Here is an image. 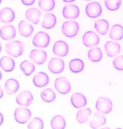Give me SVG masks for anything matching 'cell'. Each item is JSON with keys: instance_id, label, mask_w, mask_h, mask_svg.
<instances>
[{"instance_id": "6da1fadb", "label": "cell", "mask_w": 123, "mask_h": 129, "mask_svg": "<svg viewBox=\"0 0 123 129\" xmlns=\"http://www.w3.org/2000/svg\"><path fill=\"white\" fill-rule=\"evenodd\" d=\"M5 52L7 54L14 58L21 56L24 50V44L18 40L11 41L5 45Z\"/></svg>"}, {"instance_id": "7a4b0ae2", "label": "cell", "mask_w": 123, "mask_h": 129, "mask_svg": "<svg viewBox=\"0 0 123 129\" xmlns=\"http://www.w3.org/2000/svg\"><path fill=\"white\" fill-rule=\"evenodd\" d=\"M62 32L67 38H73L76 36L79 30V24L74 21H67L62 25Z\"/></svg>"}, {"instance_id": "3957f363", "label": "cell", "mask_w": 123, "mask_h": 129, "mask_svg": "<svg viewBox=\"0 0 123 129\" xmlns=\"http://www.w3.org/2000/svg\"><path fill=\"white\" fill-rule=\"evenodd\" d=\"M96 109L101 113L108 114L113 109V103L107 98L100 97L96 103Z\"/></svg>"}, {"instance_id": "277c9868", "label": "cell", "mask_w": 123, "mask_h": 129, "mask_svg": "<svg viewBox=\"0 0 123 129\" xmlns=\"http://www.w3.org/2000/svg\"><path fill=\"white\" fill-rule=\"evenodd\" d=\"M50 38L49 35L44 32H38L33 39L32 43L35 47L45 48L49 45Z\"/></svg>"}, {"instance_id": "5b68a950", "label": "cell", "mask_w": 123, "mask_h": 129, "mask_svg": "<svg viewBox=\"0 0 123 129\" xmlns=\"http://www.w3.org/2000/svg\"><path fill=\"white\" fill-rule=\"evenodd\" d=\"M54 87L59 93L62 94H67L71 89L69 81L64 77H60L55 80Z\"/></svg>"}, {"instance_id": "8992f818", "label": "cell", "mask_w": 123, "mask_h": 129, "mask_svg": "<svg viewBox=\"0 0 123 129\" xmlns=\"http://www.w3.org/2000/svg\"><path fill=\"white\" fill-rule=\"evenodd\" d=\"M31 117L30 109L25 108H18L15 110L14 118L16 122L20 124L26 123Z\"/></svg>"}, {"instance_id": "52a82bcc", "label": "cell", "mask_w": 123, "mask_h": 129, "mask_svg": "<svg viewBox=\"0 0 123 129\" xmlns=\"http://www.w3.org/2000/svg\"><path fill=\"white\" fill-rule=\"evenodd\" d=\"M100 40L98 35L91 31L86 32L82 38L84 45L88 48L97 46L100 43Z\"/></svg>"}, {"instance_id": "ba28073f", "label": "cell", "mask_w": 123, "mask_h": 129, "mask_svg": "<svg viewBox=\"0 0 123 129\" xmlns=\"http://www.w3.org/2000/svg\"><path fill=\"white\" fill-rule=\"evenodd\" d=\"M86 13L87 16L92 18L98 17L102 13V8L100 4L97 2H91L86 6Z\"/></svg>"}, {"instance_id": "9c48e42d", "label": "cell", "mask_w": 123, "mask_h": 129, "mask_svg": "<svg viewBox=\"0 0 123 129\" xmlns=\"http://www.w3.org/2000/svg\"><path fill=\"white\" fill-rule=\"evenodd\" d=\"M64 61L58 58H53L50 60L48 63V69L50 71L54 74H60L64 69Z\"/></svg>"}, {"instance_id": "30bf717a", "label": "cell", "mask_w": 123, "mask_h": 129, "mask_svg": "<svg viewBox=\"0 0 123 129\" xmlns=\"http://www.w3.org/2000/svg\"><path fill=\"white\" fill-rule=\"evenodd\" d=\"M80 14L79 7L74 5H66L63 8V15L65 18L75 19L77 18Z\"/></svg>"}, {"instance_id": "8fae6325", "label": "cell", "mask_w": 123, "mask_h": 129, "mask_svg": "<svg viewBox=\"0 0 123 129\" xmlns=\"http://www.w3.org/2000/svg\"><path fill=\"white\" fill-rule=\"evenodd\" d=\"M30 57L36 64L41 65L47 60V54L43 50L34 49L30 52Z\"/></svg>"}, {"instance_id": "7c38bea8", "label": "cell", "mask_w": 123, "mask_h": 129, "mask_svg": "<svg viewBox=\"0 0 123 129\" xmlns=\"http://www.w3.org/2000/svg\"><path fill=\"white\" fill-rule=\"evenodd\" d=\"M33 101V96L29 91H24L20 93L16 98L17 104L21 106L28 107Z\"/></svg>"}, {"instance_id": "4fadbf2b", "label": "cell", "mask_w": 123, "mask_h": 129, "mask_svg": "<svg viewBox=\"0 0 123 129\" xmlns=\"http://www.w3.org/2000/svg\"><path fill=\"white\" fill-rule=\"evenodd\" d=\"M68 52V46L64 41L59 40L54 43L53 47V52L55 55L63 57L66 56Z\"/></svg>"}, {"instance_id": "5bb4252c", "label": "cell", "mask_w": 123, "mask_h": 129, "mask_svg": "<svg viewBox=\"0 0 123 129\" xmlns=\"http://www.w3.org/2000/svg\"><path fill=\"white\" fill-rule=\"evenodd\" d=\"M16 36V30L12 25H7L2 26L0 29V36L3 40H9L14 39Z\"/></svg>"}, {"instance_id": "9a60e30c", "label": "cell", "mask_w": 123, "mask_h": 129, "mask_svg": "<svg viewBox=\"0 0 123 129\" xmlns=\"http://www.w3.org/2000/svg\"><path fill=\"white\" fill-rule=\"evenodd\" d=\"M105 51L108 56L110 57H114L117 56L121 51V47L118 43L108 41H107L104 46Z\"/></svg>"}, {"instance_id": "2e32d148", "label": "cell", "mask_w": 123, "mask_h": 129, "mask_svg": "<svg viewBox=\"0 0 123 129\" xmlns=\"http://www.w3.org/2000/svg\"><path fill=\"white\" fill-rule=\"evenodd\" d=\"M14 11L9 7H5L0 11V21L4 24H8L15 20Z\"/></svg>"}, {"instance_id": "e0dca14e", "label": "cell", "mask_w": 123, "mask_h": 129, "mask_svg": "<svg viewBox=\"0 0 123 129\" xmlns=\"http://www.w3.org/2000/svg\"><path fill=\"white\" fill-rule=\"evenodd\" d=\"M71 102L74 107L77 109L84 108L87 103L86 97L80 93H75L72 95Z\"/></svg>"}, {"instance_id": "ac0fdd59", "label": "cell", "mask_w": 123, "mask_h": 129, "mask_svg": "<svg viewBox=\"0 0 123 129\" xmlns=\"http://www.w3.org/2000/svg\"><path fill=\"white\" fill-rule=\"evenodd\" d=\"M33 82L35 85L38 87H44L49 84V77L45 73L39 72L35 75Z\"/></svg>"}, {"instance_id": "d6986e66", "label": "cell", "mask_w": 123, "mask_h": 129, "mask_svg": "<svg viewBox=\"0 0 123 129\" xmlns=\"http://www.w3.org/2000/svg\"><path fill=\"white\" fill-rule=\"evenodd\" d=\"M41 12L37 8H32L27 10L25 13L26 19L33 24H38L41 16Z\"/></svg>"}, {"instance_id": "ffe728a7", "label": "cell", "mask_w": 123, "mask_h": 129, "mask_svg": "<svg viewBox=\"0 0 123 129\" xmlns=\"http://www.w3.org/2000/svg\"><path fill=\"white\" fill-rule=\"evenodd\" d=\"M18 31L22 36L28 38L33 33L34 28L26 20H22L18 24Z\"/></svg>"}, {"instance_id": "44dd1931", "label": "cell", "mask_w": 123, "mask_h": 129, "mask_svg": "<svg viewBox=\"0 0 123 129\" xmlns=\"http://www.w3.org/2000/svg\"><path fill=\"white\" fill-rule=\"evenodd\" d=\"M106 123V119L104 116L98 113H95L89 122V126L92 129H98L104 126Z\"/></svg>"}, {"instance_id": "7402d4cb", "label": "cell", "mask_w": 123, "mask_h": 129, "mask_svg": "<svg viewBox=\"0 0 123 129\" xmlns=\"http://www.w3.org/2000/svg\"><path fill=\"white\" fill-rule=\"evenodd\" d=\"M15 65V60L9 56H4L0 59V67L5 72H12L14 69Z\"/></svg>"}, {"instance_id": "603a6c76", "label": "cell", "mask_w": 123, "mask_h": 129, "mask_svg": "<svg viewBox=\"0 0 123 129\" xmlns=\"http://www.w3.org/2000/svg\"><path fill=\"white\" fill-rule=\"evenodd\" d=\"M5 88L7 94H14L19 90V84L16 79H9L5 82Z\"/></svg>"}, {"instance_id": "cb8c5ba5", "label": "cell", "mask_w": 123, "mask_h": 129, "mask_svg": "<svg viewBox=\"0 0 123 129\" xmlns=\"http://www.w3.org/2000/svg\"><path fill=\"white\" fill-rule=\"evenodd\" d=\"M57 19L54 15L51 13L46 14L42 21L41 25L42 27L49 29L53 28L56 24Z\"/></svg>"}, {"instance_id": "d4e9b609", "label": "cell", "mask_w": 123, "mask_h": 129, "mask_svg": "<svg viewBox=\"0 0 123 129\" xmlns=\"http://www.w3.org/2000/svg\"><path fill=\"white\" fill-rule=\"evenodd\" d=\"M110 39L114 40H120L123 39V27L120 25H114L110 31Z\"/></svg>"}, {"instance_id": "484cf974", "label": "cell", "mask_w": 123, "mask_h": 129, "mask_svg": "<svg viewBox=\"0 0 123 129\" xmlns=\"http://www.w3.org/2000/svg\"><path fill=\"white\" fill-rule=\"evenodd\" d=\"M95 28L100 35H105L108 31L109 24L105 19H100L95 22Z\"/></svg>"}, {"instance_id": "4316f807", "label": "cell", "mask_w": 123, "mask_h": 129, "mask_svg": "<svg viewBox=\"0 0 123 129\" xmlns=\"http://www.w3.org/2000/svg\"><path fill=\"white\" fill-rule=\"evenodd\" d=\"M69 69L75 74L81 72L84 69V63L82 60L75 59L71 60L69 62Z\"/></svg>"}, {"instance_id": "83f0119b", "label": "cell", "mask_w": 123, "mask_h": 129, "mask_svg": "<svg viewBox=\"0 0 123 129\" xmlns=\"http://www.w3.org/2000/svg\"><path fill=\"white\" fill-rule=\"evenodd\" d=\"M51 126L52 129H64L66 126V121L62 116L57 115L52 118L51 121Z\"/></svg>"}, {"instance_id": "f1b7e54d", "label": "cell", "mask_w": 123, "mask_h": 129, "mask_svg": "<svg viewBox=\"0 0 123 129\" xmlns=\"http://www.w3.org/2000/svg\"><path fill=\"white\" fill-rule=\"evenodd\" d=\"M92 112L89 108L81 109L78 112L76 119L79 123L84 124L88 122V118L91 115Z\"/></svg>"}, {"instance_id": "f546056e", "label": "cell", "mask_w": 123, "mask_h": 129, "mask_svg": "<svg viewBox=\"0 0 123 129\" xmlns=\"http://www.w3.org/2000/svg\"><path fill=\"white\" fill-rule=\"evenodd\" d=\"M89 60L94 62H97L103 58L102 51L99 48H94L89 50L88 53Z\"/></svg>"}, {"instance_id": "4dcf8cb0", "label": "cell", "mask_w": 123, "mask_h": 129, "mask_svg": "<svg viewBox=\"0 0 123 129\" xmlns=\"http://www.w3.org/2000/svg\"><path fill=\"white\" fill-rule=\"evenodd\" d=\"M20 67L24 74L26 76L32 75L35 70L34 65L28 60L22 61L20 65Z\"/></svg>"}, {"instance_id": "1f68e13d", "label": "cell", "mask_w": 123, "mask_h": 129, "mask_svg": "<svg viewBox=\"0 0 123 129\" xmlns=\"http://www.w3.org/2000/svg\"><path fill=\"white\" fill-rule=\"evenodd\" d=\"M42 100L47 103H51L56 99V94L54 91L51 88H46L42 91L40 94Z\"/></svg>"}, {"instance_id": "d6a6232c", "label": "cell", "mask_w": 123, "mask_h": 129, "mask_svg": "<svg viewBox=\"0 0 123 129\" xmlns=\"http://www.w3.org/2000/svg\"><path fill=\"white\" fill-rule=\"evenodd\" d=\"M55 6L54 0H39V6L44 12H50L53 10Z\"/></svg>"}, {"instance_id": "836d02e7", "label": "cell", "mask_w": 123, "mask_h": 129, "mask_svg": "<svg viewBox=\"0 0 123 129\" xmlns=\"http://www.w3.org/2000/svg\"><path fill=\"white\" fill-rule=\"evenodd\" d=\"M121 0H105V5L106 8L110 11L118 10L121 5Z\"/></svg>"}, {"instance_id": "e575fe53", "label": "cell", "mask_w": 123, "mask_h": 129, "mask_svg": "<svg viewBox=\"0 0 123 129\" xmlns=\"http://www.w3.org/2000/svg\"><path fill=\"white\" fill-rule=\"evenodd\" d=\"M28 129H42L44 128V123L42 119L35 117L30 122L28 125Z\"/></svg>"}, {"instance_id": "d590c367", "label": "cell", "mask_w": 123, "mask_h": 129, "mask_svg": "<svg viewBox=\"0 0 123 129\" xmlns=\"http://www.w3.org/2000/svg\"><path fill=\"white\" fill-rule=\"evenodd\" d=\"M113 64L116 69L123 71V55L119 56L113 60Z\"/></svg>"}, {"instance_id": "8d00e7d4", "label": "cell", "mask_w": 123, "mask_h": 129, "mask_svg": "<svg viewBox=\"0 0 123 129\" xmlns=\"http://www.w3.org/2000/svg\"><path fill=\"white\" fill-rule=\"evenodd\" d=\"M36 0H21L22 4L26 6H30L34 4Z\"/></svg>"}, {"instance_id": "74e56055", "label": "cell", "mask_w": 123, "mask_h": 129, "mask_svg": "<svg viewBox=\"0 0 123 129\" xmlns=\"http://www.w3.org/2000/svg\"><path fill=\"white\" fill-rule=\"evenodd\" d=\"M4 116L2 113L0 112V126L3 124L4 122Z\"/></svg>"}, {"instance_id": "f35d334b", "label": "cell", "mask_w": 123, "mask_h": 129, "mask_svg": "<svg viewBox=\"0 0 123 129\" xmlns=\"http://www.w3.org/2000/svg\"><path fill=\"white\" fill-rule=\"evenodd\" d=\"M4 94V91L0 86V99H1L3 97Z\"/></svg>"}, {"instance_id": "ab89813d", "label": "cell", "mask_w": 123, "mask_h": 129, "mask_svg": "<svg viewBox=\"0 0 123 129\" xmlns=\"http://www.w3.org/2000/svg\"><path fill=\"white\" fill-rule=\"evenodd\" d=\"M64 2L65 3H72L74 2L75 0H63Z\"/></svg>"}, {"instance_id": "60d3db41", "label": "cell", "mask_w": 123, "mask_h": 129, "mask_svg": "<svg viewBox=\"0 0 123 129\" xmlns=\"http://www.w3.org/2000/svg\"><path fill=\"white\" fill-rule=\"evenodd\" d=\"M2 77H3V75H2L1 71H0V81L2 79Z\"/></svg>"}, {"instance_id": "b9f144b4", "label": "cell", "mask_w": 123, "mask_h": 129, "mask_svg": "<svg viewBox=\"0 0 123 129\" xmlns=\"http://www.w3.org/2000/svg\"><path fill=\"white\" fill-rule=\"evenodd\" d=\"M2 46L1 42H0V53H1V51H2Z\"/></svg>"}, {"instance_id": "7bdbcfd3", "label": "cell", "mask_w": 123, "mask_h": 129, "mask_svg": "<svg viewBox=\"0 0 123 129\" xmlns=\"http://www.w3.org/2000/svg\"><path fill=\"white\" fill-rule=\"evenodd\" d=\"M2 0H0V4L2 3Z\"/></svg>"}, {"instance_id": "ee69618b", "label": "cell", "mask_w": 123, "mask_h": 129, "mask_svg": "<svg viewBox=\"0 0 123 129\" xmlns=\"http://www.w3.org/2000/svg\"><path fill=\"white\" fill-rule=\"evenodd\" d=\"M85 1H91V0H85Z\"/></svg>"}]
</instances>
